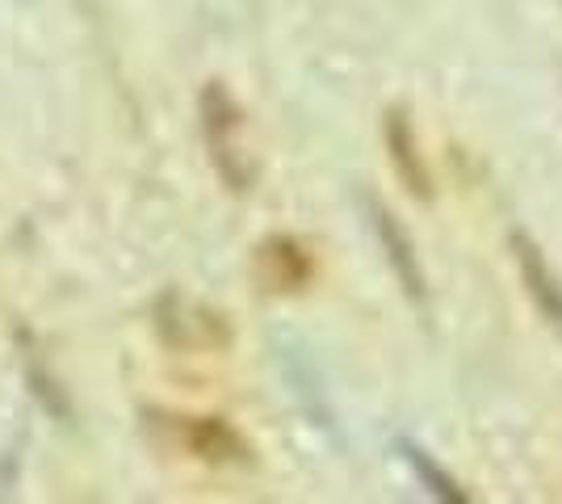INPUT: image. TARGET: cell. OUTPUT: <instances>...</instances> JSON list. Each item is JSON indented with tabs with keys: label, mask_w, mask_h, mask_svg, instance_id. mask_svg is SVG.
<instances>
[{
	"label": "cell",
	"mask_w": 562,
	"mask_h": 504,
	"mask_svg": "<svg viewBox=\"0 0 562 504\" xmlns=\"http://www.w3.org/2000/svg\"><path fill=\"white\" fill-rule=\"evenodd\" d=\"M382 144H386V156H391V165H395L403 190L412 193V198H420V202H428V198H432V172L424 165L416 131H412V122H407L403 110H391V114L382 119Z\"/></svg>",
	"instance_id": "cell-3"
},
{
	"label": "cell",
	"mask_w": 562,
	"mask_h": 504,
	"mask_svg": "<svg viewBox=\"0 0 562 504\" xmlns=\"http://www.w3.org/2000/svg\"><path fill=\"white\" fill-rule=\"evenodd\" d=\"M513 257L520 269V282L529 290V299L538 303V312L562 328V282L559 273L550 269V261L541 257V244L529 232H513Z\"/></svg>",
	"instance_id": "cell-4"
},
{
	"label": "cell",
	"mask_w": 562,
	"mask_h": 504,
	"mask_svg": "<svg viewBox=\"0 0 562 504\" xmlns=\"http://www.w3.org/2000/svg\"><path fill=\"white\" fill-rule=\"evenodd\" d=\"M395 450H398V458L407 462V471L416 475V483H420L432 501H446V504H467L470 501L467 492L458 488V480H453L446 467L424 450L420 441H412V437H395Z\"/></svg>",
	"instance_id": "cell-6"
},
{
	"label": "cell",
	"mask_w": 562,
	"mask_h": 504,
	"mask_svg": "<svg viewBox=\"0 0 562 504\" xmlns=\"http://www.w3.org/2000/svg\"><path fill=\"white\" fill-rule=\"evenodd\" d=\"M559 4H562V0H559Z\"/></svg>",
	"instance_id": "cell-7"
},
{
	"label": "cell",
	"mask_w": 562,
	"mask_h": 504,
	"mask_svg": "<svg viewBox=\"0 0 562 504\" xmlns=\"http://www.w3.org/2000/svg\"><path fill=\"white\" fill-rule=\"evenodd\" d=\"M202 126H206V144H211V160L218 168V177L232 186L235 193L252 190V165H248V152H244V114L235 105L223 85H211L202 93Z\"/></svg>",
	"instance_id": "cell-1"
},
{
	"label": "cell",
	"mask_w": 562,
	"mask_h": 504,
	"mask_svg": "<svg viewBox=\"0 0 562 504\" xmlns=\"http://www.w3.org/2000/svg\"><path fill=\"white\" fill-rule=\"evenodd\" d=\"M311 273L315 265L294 236H273L260 244V278L269 282V290H303Z\"/></svg>",
	"instance_id": "cell-5"
},
{
	"label": "cell",
	"mask_w": 562,
	"mask_h": 504,
	"mask_svg": "<svg viewBox=\"0 0 562 504\" xmlns=\"http://www.w3.org/2000/svg\"><path fill=\"white\" fill-rule=\"evenodd\" d=\"M366 215H370V227H374V240L382 248V257L391 265L395 282L403 287V294L416 303V307H428V282H424L420 257H416V244L403 232V223L395 219V211L386 202H378L374 193H366Z\"/></svg>",
	"instance_id": "cell-2"
}]
</instances>
